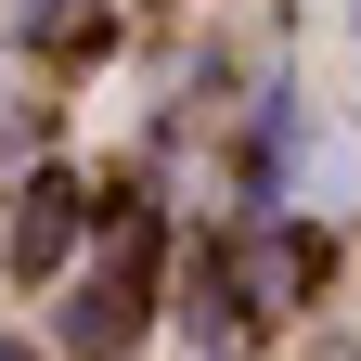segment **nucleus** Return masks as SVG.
<instances>
[{
  "instance_id": "obj_1",
  "label": "nucleus",
  "mask_w": 361,
  "mask_h": 361,
  "mask_svg": "<svg viewBox=\"0 0 361 361\" xmlns=\"http://www.w3.org/2000/svg\"><path fill=\"white\" fill-rule=\"evenodd\" d=\"M0 361H26V348H0Z\"/></svg>"
}]
</instances>
